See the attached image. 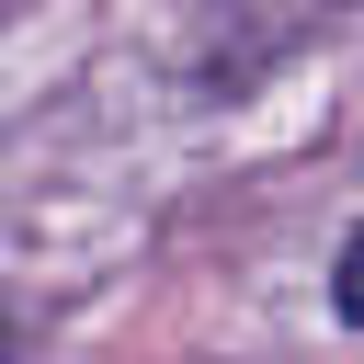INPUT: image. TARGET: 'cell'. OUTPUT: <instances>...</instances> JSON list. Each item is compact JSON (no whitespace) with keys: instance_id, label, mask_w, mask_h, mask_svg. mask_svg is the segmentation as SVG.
Wrapping results in <instances>:
<instances>
[{"instance_id":"obj_1","label":"cell","mask_w":364,"mask_h":364,"mask_svg":"<svg viewBox=\"0 0 364 364\" xmlns=\"http://www.w3.org/2000/svg\"><path fill=\"white\" fill-rule=\"evenodd\" d=\"M330 296H341V318H353V330H364V239H353V250H341V284H330Z\"/></svg>"}]
</instances>
